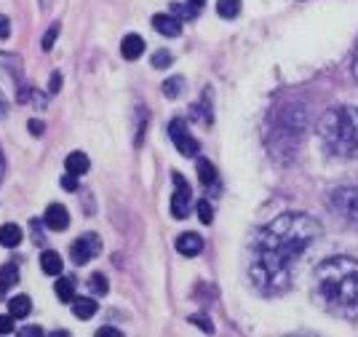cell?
Here are the masks:
<instances>
[{"label":"cell","instance_id":"1f68e13d","mask_svg":"<svg viewBox=\"0 0 358 337\" xmlns=\"http://www.w3.org/2000/svg\"><path fill=\"white\" fill-rule=\"evenodd\" d=\"M8 35H11V22L0 14V40H8Z\"/></svg>","mask_w":358,"mask_h":337},{"label":"cell","instance_id":"2e32d148","mask_svg":"<svg viewBox=\"0 0 358 337\" xmlns=\"http://www.w3.org/2000/svg\"><path fill=\"white\" fill-rule=\"evenodd\" d=\"M65 166H67L70 174H75V177H81V174H86L88 171V155L81 150L70 152L67 161H65Z\"/></svg>","mask_w":358,"mask_h":337},{"label":"cell","instance_id":"d590c367","mask_svg":"<svg viewBox=\"0 0 358 337\" xmlns=\"http://www.w3.org/2000/svg\"><path fill=\"white\" fill-rule=\"evenodd\" d=\"M22 335L24 337H43V329H40V327H24V329H22Z\"/></svg>","mask_w":358,"mask_h":337},{"label":"cell","instance_id":"7402d4cb","mask_svg":"<svg viewBox=\"0 0 358 337\" xmlns=\"http://www.w3.org/2000/svg\"><path fill=\"white\" fill-rule=\"evenodd\" d=\"M217 14L222 19H236L241 14V0H217Z\"/></svg>","mask_w":358,"mask_h":337},{"label":"cell","instance_id":"8992f818","mask_svg":"<svg viewBox=\"0 0 358 337\" xmlns=\"http://www.w3.org/2000/svg\"><path fill=\"white\" fill-rule=\"evenodd\" d=\"M169 136L171 142H174V148L182 152L185 158H193V155H198V139L190 134L188 129V120L185 118H174L169 123Z\"/></svg>","mask_w":358,"mask_h":337},{"label":"cell","instance_id":"ab89813d","mask_svg":"<svg viewBox=\"0 0 358 337\" xmlns=\"http://www.w3.org/2000/svg\"><path fill=\"white\" fill-rule=\"evenodd\" d=\"M3 174H6V158H3V150H0V180H3Z\"/></svg>","mask_w":358,"mask_h":337},{"label":"cell","instance_id":"f1b7e54d","mask_svg":"<svg viewBox=\"0 0 358 337\" xmlns=\"http://www.w3.org/2000/svg\"><path fill=\"white\" fill-rule=\"evenodd\" d=\"M91 289H94L97 295H104V292H107V279H104L102 273H94V276H91Z\"/></svg>","mask_w":358,"mask_h":337},{"label":"cell","instance_id":"f546056e","mask_svg":"<svg viewBox=\"0 0 358 337\" xmlns=\"http://www.w3.org/2000/svg\"><path fill=\"white\" fill-rule=\"evenodd\" d=\"M14 332V316H0V335H11Z\"/></svg>","mask_w":358,"mask_h":337},{"label":"cell","instance_id":"ba28073f","mask_svg":"<svg viewBox=\"0 0 358 337\" xmlns=\"http://www.w3.org/2000/svg\"><path fill=\"white\" fill-rule=\"evenodd\" d=\"M99 252H102V241H99L97 233H86L78 241H72V246H70V257H72L75 265H86L88 260H94Z\"/></svg>","mask_w":358,"mask_h":337},{"label":"cell","instance_id":"74e56055","mask_svg":"<svg viewBox=\"0 0 358 337\" xmlns=\"http://www.w3.org/2000/svg\"><path fill=\"white\" fill-rule=\"evenodd\" d=\"M3 116H8V100H6V94L0 91V118Z\"/></svg>","mask_w":358,"mask_h":337},{"label":"cell","instance_id":"9c48e42d","mask_svg":"<svg viewBox=\"0 0 358 337\" xmlns=\"http://www.w3.org/2000/svg\"><path fill=\"white\" fill-rule=\"evenodd\" d=\"M43 222H46V228H51V230H67L70 228V212L67 206H62V203H51L49 209H46V217H43Z\"/></svg>","mask_w":358,"mask_h":337},{"label":"cell","instance_id":"e575fe53","mask_svg":"<svg viewBox=\"0 0 358 337\" xmlns=\"http://www.w3.org/2000/svg\"><path fill=\"white\" fill-rule=\"evenodd\" d=\"M97 337H123V332H120V329H110V327H102V329L97 332Z\"/></svg>","mask_w":358,"mask_h":337},{"label":"cell","instance_id":"277c9868","mask_svg":"<svg viewBox=\"0 0 358 337\" xmlns=\"http://www.w3.org/2000/svg\"><path fill=\"white\" fill-rule=\"evenodd\" d=\"M318 136L329 155L358 158V107L340 104L326 110L318 120Z\"/></svg>","mask_w":358,"mask_h":337},{"label":"cell","instance_id":"4dcf8cb0","mask_svg":"<svg viewBox=\"0 0 358 337\" xmlns=\"http://www.w3.org/2000/svg\"><path fill=\"white\" fill-rule=\"evenodd\" d=\"M27 129L33 132V136H43V134H46V123H43V120H38V118L30 120V123H27Z\"/></svg>","mask_w":358,"mask_h":337},{"label":"cell","instance_id":"5b68a950","mask_svg":"<svg viewBox=\"0 0 358 337\" xmlns=\"http://www.w3.org/2000/svg\"><path fill=\"white\" fill-rule=\"evenodd\" d=\"M171 180H174V196H171V214L177 219H185L193 212V190H190L188 180L179 174V171H174L171 174Z\"/></svg>","mask_w":358,"mask_h":337},{"label":"cell","instance_id":"ac0fdd59","mask_svg":"<svg viewBox=\"0 0 358 337\" xmlns=\"http://www.w3.org/2000/svg\"><path fill=\"white\" fill-rule=\"evenodd\" d=\"M40 268L46 276H59L62 268H65V262H62V257L56 252H43L40 254Z\"/></svg>","mask_w":358,"mask_h":337},{"label":"cell","instance_id":"4316f807","mask_svg":"<svg viewBox=\"0 0 358 337\" xmlns=\"http://www.w3.org/2000/svg\"><path fill=\"white\" fill-rule=\"evenodd\" d=\"M137 136H134V145H142V139H145V129H147V116H145V107H139V113H137Z\"/></svg>","mask_w":358,"mask_h":337},{"label":"cell","instance_id":"9a60e30c","mask_svg":"<svg viewBox=\"0 0 358 337\" xmlns=\"http://www.w3.org/2000/svg\"><path fill=\"white\" fill-rule=\"evenodd\" d=\"M195 168H198V180H201V185H204V187L217 185V168H214V164H211V161L198 158V161H195Z\"/></svg>","mask_w":358,"mask_h":337},{"label":"cell","instance_id":"44dd1931","mask_svg":"<svg viewBox=\"0 0 358 337\" xmlns=\"http://www.w3.org/2000/svg\"><path fill=\"white\" fill-rule=\"evenodd\" d=\"M193 113H198V116L204 118L206 126L211 123V88H206L201 102H198V104H193Z\"/></svg>","mask_w":358,"mask_h":337},{"label":"cell","instance_id":"7c38bea8","mask_svg":"<svg viewBox=\"0 0 358 337\" xmlns=\"http://www.w3.org/2000/svg\"><path fill=\"white\" fill-rule=\"evenodd\" d=\"M120 54H123V59H129V62H137L139 56L145 54V40H142V35H126L123 40H120Z\"/></svg>","mask_w":358,"mask_h":337},{"label":"cell","instance_id":"4fadbf2b","mask_svg":"<svg viewBox=\"0 0 358 337\" xmlns=\"http://www.w3.org/2000/svg\"><path fill=\"white\" fill-rule=\"evenodd\" d=\"M17 284H19L17 262H6V265L0 268V297H3V295H8Z\"/></svg>","mask_w":358,"mask_h":337},{"label":"cell","instance_id":"e0dca14e","mask_svg":"<svg viewBox=\"0 0 358 337\" xmlns=\"http://www.w3.org/2000/svg\"><path fill=\"white\" fill-rule=\"evenodd\" d=\"M19 241H22V228L14 225V222H6L0 228V244L8 246V249H14V246H19Z\"/></svg>","mask_w":358,"mask_h":337},{"label":"cell","instance_id":"cb8c5ba5","mask_svg":"<svg viewBox=\"0 0 358 337\" xmlns=\"http://www.w3.org/2000/svg\"><path fill=\"white\" fill-rule=\"evenodd\" d=\"M169 14H174V17L182 22V19H193V17H195V14H198V8H195V6H190V3H171Z\"/></svg>","mask_w":358,"mask_h":337},{"label":"cell","instance_id":"d6a6232c","mask_svg":"<svg viewBox=\"0 0 358 337\" xmlns=\"http://www.w3.org/2000/svg\"><path fill=\"white\" fill-rule=\"evenodd\" d=\"M62 187H65V190H75V187H78V177L67 171V174L62 177Z\"/></svg>","mask_w":358,"mask_h":337},{"label":"cell","instance_id":"7a4b0ae2","mask_svg":"<svg viewBox=\"0 0 358 337\" xmlns=\"http://www.w3.org/2000/svg\"><path fill=\"white\" fill-rule=\"evenodd\" d=\"M313 295L337 319H358V262L353 257H332L313 273Z\"/></svg>","mask_w":358,"mask_h":337},{"label":"cell","instance_id":"8d00e7d4","mask_svg":"<svg viewBox=\"0 0 358 337\" xmlns=\"http://www.w3.org/2000/svg\"><path fill=\"white\" fill-rule=\"evenodd\" d=\"M193 324H201V329H204V332H211V324H209V319H204V316H193Z\"/></svg>","mask_w":358,"mask_h":337},{"label":"cell","instance_id":"52a82bcc","mask_svg":"<svg viewBox=\"0 0 358 337\" xmlns=\"http://www.w3.org/2000/svg\"><path fill=\"white\" fill-rule=\"evenodd\" d=\"M329 201H332V209H334L337 214L358 222V185L337 187Z\"/></svg>","mask_w":358,"mask_h":337},{"label":"cell","instance_id":"ffe728a7","mask_svg":"<svg viewBox=\"0 0 358 337\" xmlns=\"http://www.w3.org/2000/svg\"><path fill=\"white\" fill-rule=\"evenodd\" d=\"M54 289H56V297H59L62 303H72V300H75V281H72V279H59V281L54 284Z\"/></svg>","mask_w":358,"mask_h":337},{"label":"cell","instance_id":"836d02e7","mask_svg":"<svg viewBox=\"0 0 358 337\" xmlns=\"http://www.w3.org/2000/svg\"><path fill=\"white\" fill-rule=\"evenodd\" d=\"M59 86H62V75H59V72H54L51 84H49V94H56V91H59Z\"/></svg>","mask_w":358,"mask_h":337},{"label":"cell","instance_id":"d4e9b609","mask_svg":"<svg viewBox=\"0 0 358 337\" xmlns=\"http://www.w3.org/2000/svg\"><path fill=\"white\" fill-rule=\"evenodd\" d=\"M59 22H54L51 27H49V33L43 35V40H40V46H43V51H51L54 49V43H56V38H59Z\"/></svg>","mask_w":358,"mask_h":337},{"label":"cell","instance_id":"d6986e66","mask_svg":"<svg viewBox=\"0 0 358 337\" xmlns=\"http://www.w3.org/2000/svg\"><path fill=\"white\" fill-rule=\"evenodd\" d=\"M30 311H33V300H30L27 295H17V297L8 303V313H11L14 319H24V316H30Z\"/></svg>","mask_w":358,"mask_h":337},{"label":"cell","instance_id":"b9f144b4","mask_svg":"<svg viewBox=\"0 0 358 337\" xmlns=\"http://www.w3.org/2000/svg\"><path fill=\"white\" fill-rule=\"evenodd\" d=\"M49 3H51V0H40V6H49Z\"/></svg>","mask_w":358,"mask_h":337},{"label":"cell","instance_id":"f35d334b","mask_svg":"<svg viewBox=\"0 0 358 337\" xmlns=\"http://www.w3.org/2000/svg\"><path fill=\"white\" fill-rule=\"evenodd\" d=\"M353 75H356V81H358V49L356 54H353Z\"/></svg>","mask_w":358,"mask_h":337},{"label":"cell","instance_id":"60d3db41","mask_svg":"<svg viewBox=\"0 0 358 337\" xmlns=\"http://www.w3.org/2000/svg\"><path fill=\"white\" fill-rule=\"evenodd\" d=\"M188 3H190V6H195V8H201L206 0H188Z\"/></svg>","mask_w":358,"mask_h":337},{"label":"cell","instance_id":"30bf717a","mask_svg":"<svg viewBox=\"0 0 358 337\" xmlns=\"http://www.w3.org/2000/svg\"><path fill=\"white\" fill-rule=\"evenodd\" d=\"M153 27L161 35H166V38H177V35L182 33V22L174 17V14H155Z\"/></svg>","mask_w":358,"mask_h":337},{"label":"cell","instance_id":"5bb4252c","mask_svg":"<svg viewBox=\"0 0 358 337\" xmlns=\"http://www.w3.org/2000/svg\"><path fill=\"white\" fill-rule=\"evenodd\" d=\"M97 308H99V305H97V300H91V297H75V300H72V313L81 321L91 319V316L97 313Z\"/></svg>","mask_w":358,"mask_h":337},{"label":"cell","instance_id":"484cf974","mask_svg":"<svg viewBox=\"0 0 358 337\" xmlns=\"http://www.w3.org/2000/svg\"><path fill=\"white\" fill-rule=\"evenodd\" d=\"M195 212H198V217L204 225H211V219H214V209H211V203L209 201H198L195 203Z\"/></svg>","mask_w":358,"mask_h":337},{"label":"cell","instance_id":"3957f363","mask_svg":"<svg viewBox=\"0 0 358 337\" xmlns=\"http://www.w3.org/2000/svg\"><path fill=\"white\" fill-rule=\"evenodd\" d=\"M307 110L302 102H286L273 116V123L268 129V148L275 161H294L300 145L305 142Z\"/></svg>","mask_w":358,"mask_h":337},{"label":"cell","instance_id":"6da1fadb","mask_svg":"<svg viewBox=\"0 0 358 337\" xmlns=\"http://www.w3.org/2000/svg\"><path fill=\"white\" fill-rule=\"evenodd\" d=\"M321 233V222L310 214L289 212L270 219L257 233L249 254V276L254 287L268 297L284 295L291 287L297 260L313 246V241Z\"/></svg>","mask_w":358,"mask_h":337},{"label":"cell","instance_id":"8fae6325","mask_svg":"<svg viewBox=\"0 0 358 337\" xmlns=\"http://www.w3.org/2000/svg\"><path fill=\"white\" fill-rule=\"evenodd\" d=\"M177 252L182 257H195V254L204 252V238L198 233H182L177 238Z\"/></svg>","mask_w":358,"mask_h":337},{"label":"cell","instance_id":"603a6c76","mask_svg":"<svg viewBox=\"0 0 358 337\" xmlns=\"http://www.w3.org/2000/svg\"><path fill=\"white\" fill-rule=\"evenodd\" d=\"M182 88H185V78H179V75H177V78H169V81L163 84V97H166V100H177V97L182 94Z\"/></svg>","mask_w":358,"mask_h":337},{"label":"cell","instance_id":"83f0119b","mask_svg":"<svg viewBox=\"0 0 358 337\" xmlns=\"http://www.w3.org/2000/svg\"><path fill=\"white\" fill-rule=\"evenodd\" d=\"M171 65V54L166 49H161V51H155L153 54V68L158 70H163V68H169Z\"/></svg>","mask_w":358,"mask_h":337}]
</instances>
